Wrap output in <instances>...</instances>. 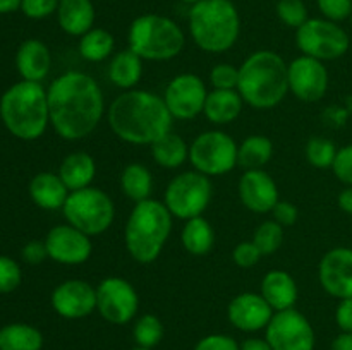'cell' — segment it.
<instances>
[{"mask_svg": "<svg viewBox=\"0 0 352 350\" xmlns=\"http://www.w3.org/2000/svg\"><path fill=\"white\" fill-rule=\"evenodd\" d=\"M50 126L65 141H81L95 132L105 115V96L98 82L81 71H67L47 89Z\"/></svg>", "mask_w": 352, "mask_h": 350, "instance_id": "obj_1", "label": "cell"}, {"mask_svg": "<svg viewBox=\"0 0 352 350\" xmlns=\"http://www.w3.org/2000/svg\"><path fill=\"white\" fill-rule=\"evenodd\" d=\"M109 126L124 143L151 146L172 132L174 117L168 112L164 96L146 89H129L110 103Z\"/></svg>", "mask_w": 352, "mask_h": 350, "instance_id": "obj_2", "label": "cell"}, {"mask_svg": "<svg viewBox=\"0 0 352 350\" xmlns=\"http://www.w3.org/2000/svg\"><path fill=\"white\" fill-rule=\"evenodd\" d=\"M289 64L272 50L253 51L239 65L237 91L254 110H272L289 93Z\"/></svg>", "mask_w": 352, "mask_h": 350, "instance_id": "obj_3", "label": "cell"}, {"mask_svg": "<svg viewBox=\"0 0 352 350\" xmlns=\"http://www.w3.org/2000/svg\"><path fill=\"white\" fill-rule=\"evenodd\" d=\"M0 120L21 141H36L50 126L47 89L41 82L17 81L0 96Z\"/></svg>", "mask_w": 352, "mask_h": 350, "instance_id": "obj_4", "label": "cell"}, {"mask_svg": "<svg viewBox=\"0 0 352 350\" xmlns=\"http://www.w3.org/2000/svg\"><path fill=\"white\" fill-rule=\"evenodd\" d=\"M174 216L158 199L136 202L127 216L124 244L129 256L140 264L158 259L172 232Z\"/></svg>", "mask_w": 352, "mask_h": 350, "instance_id": "obj_5", "label": "cell"}, {"mask_svg": "<svg viewBox=\"0 0 352 350\" xmlns=\"http://www.w3.org/2000/svg\"><path fill=\"white\" fill-rule=\"evenodd\" d=\"M189 33L199 50L223 54L239 40V10L232 0H201L189 10Z\"/></svg>", "mask_w": 352, "mask_h": 350, "instance_id": "obj_6", "label": "cell"}, {"mask_svg": "<svg viewBox=\"0 0 352 350\" xmlns=\"http://www.w3.org/2000/svg\"><path fill=\"white\" fill-rule=\"evenodd\" d=\"M186 45L184 31L174 19L162 14H141L127 31V48L143 60H172Z\"/></svg>", "mask_w": 352, "mask_h": 350, "instance_id": "obj_7", "label": "cell"}, {"mask_svg": "<svg viewBox=\"0 0 352 350\" xmlns=\"http://www.w3.org/2000/svg\"><path fill=\"white\" fill-rule=\"evenodd\" d=\"M62 213L65 223L76 226L86 235L96 237L105 233L112 226L116 220V205L105 191L89 185L69 192Z\"/></svg>", "mask_w": 352, "mask_h": 350, "instance_id": "obj_8", "label": "cell"}, {"mask_svg": "<svg viewBox=\"0 0 352 350\" xmlns=\"http://www.w3.org/2000/svg\"><path fill=\"white\" fill-rule=\"evenodd\" d=\"M213 187L210 177L196 170L182 172L168 182L164 205L174 218L191 220L201 216L210 206Z\"/></svg>", "mask_w": 352, "mask_h": 350, "instance_id": "obj_9", "label": "cell"}, {"mask_svg": "<svg viewBox=\"0 0 352 350\" xmlns=\"http://www.w3.org/2000/svg\"><path fill=\"white\" fill-rule=\"evenodd\" d=\"M296 47L301 55L316 60H337L349 51L351 38L339 23L325 17H309L296 30Z\"/></svg>", "mask_w": 352, "mask_h": 350, "instance_id": "obj_10", "label": "cell"}, {"mask_svg": "<svg viewBox=\"0 0 352 350\" xmlns=\"http://www.w3.org/2000/svg\"><path fill=\"white\" fill-rule=\"evenodd\" d=\"M237 146L232 136L223 130H206L189 146V161L199 174L220 177L237 167Z\"/></svg>", "mask_w": 352, "mask_h": 350, "instance_id": "obj_11", "label": "cell"}, {"mask_svg": "<svg viewBox=\"0 0 352 350\" xmlns=\"http://www.w3.org/2000/svg\"><path fill=\"white\" fill-rule=\"evenodd\" d=\"M140 309V295L131 281L107 277L96 285V311L110 325H127Z\"/></svg>", "mask_w": 352, "mask_h": 350, "instance_id": "obj_12", "label": "cell"}, {"mask_svg": "<svg viewBox=\"0 0 352 350\" xmlns=\"http://www.w3.org/2000/svg\"><path fill=\"white\" fill-rule=\"evenodd\" d=\"M265 338L274 350H315L316 343L309 319L294 307L275 312L265 328Z\"/></svg>", "mask_w": 352, "mask_h": 350, "instance_id": "obj_13", "label": "cell"}, {"mask_svg": "<svg viewBox=\"0 0 352 350\" xmlns=\"http://www.w3.org/2000/svg\"><path fill=\"white\" fill-rule=\"evenodd\" d=\"M206 89L205 81L198 74L182 72L170 79L164 93V102L174 120H191L203 113Z\"/></svg>", "mask_w": 352, "mask_h": 350, "instance_id": "obj_14", "label": "cell"}, {"mask_svg": "<svg viewBox=\"0 0 352 350\" xmlns=\"http://www.w3.org/2000/svg\"><path fill=\"white\" fill-rule=\"evenodd\" d=\"M289 93L305 103L320 102L329 91V69L322 60L299 55L289 64Z\"/></svg>", "mask_w": 352, "mask_h": 350, "instance_id": "obj_15", "label": "cell"}, {"mask_svg": "<svg viewBox=\"0 0 352 350\" xmlns=\"http://www.w3.org/2000/svg\"><path fill=\"white\" fill-rule=\"evenodd\" d=\"M48 259L65 266L85 264L93 254L91 237L78 230L69 223L55 225L45 237Z\"/></svg>", "mask_w": 352, "mask_h": 350, "instance_id": "obj_16", "label": "cell"}, {"mask_svg": "<svg viewBox=\"0 0 352 350\" xmlns=\"http://www.w3.org/2000/svg\"><path fill=\"white\" fill-rule=\"evenodd\" d=\"M50 304L64 319L88 318L96 311V287L79 278L64 280L52 292Z\"/></svg>", "mask_w": 352, "mask_h": 350, "instance_id": "obj_17", "label": "cell"}, {"mask_svg": "<svg viewBox=\"0 0 352 350\" xmlns=\"http://www.w3.org/2000/svg\"><path fill=\"white\" fill-rule=\"evenodd\" d=\"M318 280L323 290L332 297H352V249L333 247L323 254L318 264Z\"/></svg>", "mask_w": 352, "mask_h": 350, "instance_id": "obj_18", "label": "cell"}, {"mask_svg": "<svg viewBox=\"0 0 352 350\" xmlns=\"http://www.w3.org/2000/svg\"><path fill=\"white\" fill-rule=\"evenodd\" d=\"M237 192L244 208L258 215L272 213L275 205L280 201L277 182L263 168L244 172L237 184Z\"/></svg>", "mask_w": 352, "mask_h": 350, "instance_id": "obj_19", "label": "cell"}, {"mask_svg": "<svg viewBox=\"0 0 352 350\" xmlns=\"http://www.w3.org/2000/svg\"><path fill=\"white\" fill-rule=\"evenodd\" d=\"M275 311L263 295L256 292H243L236 295L227 305V318L239 331L254 333L265 329L274 318Z\"/></svg>", "mask_w": 352, "mask_h": 350, "instance_id": "obj_20", "label": "cell"}, {"mask_svg": "<svg viewBox=\"0 0 352 350\" xmlns=\"http://www.w3.org/2000/svg\"><path fill=\"white\" fill-rule=\"evenodd\" d=\"M16 69L23 81L41 82L50 74V48L36 38L24 40L16 51Z\"/></svg>", "mask_w": 352, "mask_h": 350, "instance_id": "obj_21", "label": "cell"}, {"mask_svg": "<svg viewBox=\"0 0 352 350\" xmlns=\"http://www.w3.org/2000/svg\"><path fill=\"white\" fill-rule=\"evenodd\" d=\"M30 198L38 208L45 211H55L64 208L69 198V189L60 178V175L54 172H40L34 175L28 185Z\"/></svg>", "mask_w": 352, "mask_h": 350, "instance_id": "obj_22", "label": "cell"}, {"mask_svg": "<svg viewBox=\"0 0 352 350\" xmlns=\"http://www.w3.org/2000/svg\"><path fill=\"white\" fill-rule=\"evenodd\" d=\"M260 294L270 304L275 312L292 309L298 302V283L284 270H272L263 277L260 285Z\"/></svg>", "mask_w": 352, "mask_h": 350, "instance_id": "obj_23", "label": "cell"}, {"mask_svg": "<svg viewBox=\"0 0 352 350\" xmlns=\"http://www.w3.org/2000/svg\"><path fill=\"white\" fill-rule=\"evenodd\" d=\"M95 5L93 0H60L57 9V23L69 36L81 38L95 27Z\"/></svg>", "mask_w": 352, "mask_h": 350, "instance_id": "obj_24", "label": "cell"}, {"mask_svg": "<svg viewBox=\"0 0 352 350\" xmlns=\"http://www.w3.org/2000/svg\"><path fill=\"white\" fill-rule=\"evenodd\" d=\"M243 106L244 100L237 89H212L206 96L203 115L213 126H227L237 120Z\"/></svg>", "mask_w": 352, "mask_h": 350, "instance_id": "obj_25", "label": "cell"}, {"mask_svg": "<svg viewBox=\"0 0 352 350\" xmlns=\"http://www.w3.org/2000/svg\"><path fill=\"white\" fill-rule=\"evenodd\" d=\"M57 174L60 175L69 191H79L89 187L95 180L96 161L86 151H74L62 160Z\"/></svg>", "mask_w": 352, "mask_h": 350, "instance_id": "obj_26", "label": "cell"}, {"mask_svg": "<svg viewBox=\"0 0 352 350\" xmlns=\"http://www.w3.org/2000/svg\"><path fill=\"white\" fill-rule=\"evenodd\" d=\"M143 58L126 48L110 57L109 62V79L116 88L122 91L136 89L143 75Z\"/></svg>", "mask_w": 352, "mask_h": 350, "instance_id": "obj_27", "label": "cell"}, {"mask_svg": "<svg viewBox=\"0 0 352 350\" xmlns=\"http://www.w3.org/2000/svg\"><path fill=\"white\" fill-rule=\"evenodd\" d=\"M182 247L192 256H205L215 246V230L203 216L186 220L181 232Z\"/></svg>", "mask_w": 352, "mask_h": 350, "instance_id": "obj_28", "label": "cell"}, {"mask_svg": "<svg viewBox=\"0 0 352 350\" xmlns=\"http://www.w3.org/2000/svg\"><path fill=\"white\" fill-rule=\"evenodd\" d=\"M150 150L155 163L162 168H168V170L182 167L186 161H189L188 143L175 132H168L155 141Z\"/></svg>", "mask_w": 352, "mask_h": 350, "instance_id": "obj_29", "label": "cell"}, {"mask_svg": "<svg viewBox=\"0 0 352 350\" xmlns=\"http://www.w3.org/2000/svg\"><path fill=\"white\" fill-rule=\"evenodd\" d=\"M43 335L28 323H9L0 328V350H41Z\"/></svg>", "mask_w": 352, "mask_h": 350, "instance_id": "obj_30", "label": "cell"}, {"mask_svg": "<svg viewBox=\"0 0 352 350\" xmlns=\"http://www.w3.org/2000/svg\"><path fill=\"white\" fill-rule=\"evenodd\" d=\"M120 189L124 196L136 205V202L150 199L153 191V175L150 168L143 163H129L124 167L120 174Z\"/></svg>", "mask_w": 352, "mask_h": 350, "instance_id": "obj_31", "label": "cell"}, {"mask_svg": "<svg viewBox=\"0 0 352 350\" xmlns=\"http://www.w3.org/2000/svg\"><path fill=\"white\" fill-rule=\"evenodd\" d=\"M274 156V143L270 137L253 134L237 146V165L244 170L263 168Z\"/></svg>", "mask_w": 352, "mask_h": 350, "instance_id": "obj_32", "label": "cell"}, {"mask_svg": "<svg viewBox=\"0 0 352 350\" xmlns=\"http://www.w3.org/2000/svg\"><path fill=\"white\" fill-rule=\"evenodd\" d=\"M79 54L86 62H103L116 50V38L103 27H91L79 38Z\"/></svg>", "mask_w": 352, "mask_h": 350, "instance_id": "obj_33", "label": "cell"}, {"mask_svg": "<svg viewBox=\"0 0 352 350\" xmlns=\"http://www.w3.org/2000/svg\"><path fill=\"white\" fill-rule=\"evenodd\" d=\"M164 323L155 314H143L136 319L133 326V336L138 347L153 349L164 340Z\"/></svg>", "mask_w": 352, "mask_h": 350, "instance_id": "obj_34", "label": "cell"}, {"mask_svg": "<svg viewBox=\"0 0 352 350\" xmlns=\"http://www.w3.org/2000/svg\"><path fill=\"white\" fill-rule=\"evenodd\" d=\"M284 226L278 225L275 220H267L256 226L253 233V242L260 249L261 256H270L280 249L284 244Z\"/></svg>", "mask_w": 352, "mask_h": 350, "instance_id": "obj_35", "label": "cell"}, {"mask_svg": "<svg viewBox=\"0 0 352 350\" xmlns=\"http://www.w3.org/2000/svg\"><path fill=\"white\" fill-rule=\"evenodd\" d=\"M337 151L339 148L336 146L332 139H327V137H311V139L306 143V160L311 167L320 168V170H325V168H332L333 161H336Z\"/></svg>", "mask_w": 352, "mask_h": 350, "instance_id": "obj_36", "label": "cell"}, {"mask_svg": "<svg viewBox=\"0 0 352 350\" xmlns=\"http://www.w3.org/2000/svg\"><path fill=\"white\" fill-rule=\"evenodd\" d=\"M275 10L280 23L292 30H298L309 19L305 0H278Z\"/></svg>", "mask_w": 352, "mask_h": 350, "instance_id": "obj_37", "label": "cell"}, {"mask_svg": "<svg viewBox=\"0 0 352 350\" xmlns=\"http://www.w3.org/2000/svg\"><path fill=\"white\" fill-rule=\"evenodd\" d=\"M23 281V271L19 263L10 256L0 254V294H10L17 290Z\"/></svg>", "mask_w": 352, "mask_h": 350, "instance_id": "obj_38", "label": "cell"}, {"mask_svg": "<svg viewBox=\"0 0 352 350\" xmlns=\"http://www.w3.org/2000/svg\"><path fill=\"white\" fill-rule=\"evenodd\" d=\"M210 82L213 89H237L239 82V67H234L232 64H217L210 71Z\"/></svg>", "mask_w": 352, "mask_h": 350, "instance_id": "obj_39", "label": "cell"}, {"mask_svg": "<svg viewBox=\"0 0 352 350\" xmlns=\"http://www.w3.org/2000/svg\"><path fill=\"white\" fill-rule=\"evenodd\" d=\"M316 5L322 17L333 23L340 24L352 16V0H316Z\"/></svg>", "mask_w": 352, "mask_h": 350, "instance_id": "obj_40", "label": "cell"}, {"mask_svg": "<svg viewBox=\"0 0 352 350\" xmlns=\"http://www.w3.org/2000/svg\"><path fill=\"white\" fill-rule=\"evenodd\" d=\"M58 2L60 0H23L19 10L28 19H47L52 14H57Z\"/></svg>", "mask_w": 352, "mask_h": 350, "instance_id": "obj_41", "label": "cell"}, {"mask_svg": "<svg viewBox=\"0 0 352 350\" xmlns=\"http://www.w3.org/2000/svg\"><path fill=\"white\" fill-rule=\"evenodd\" d=\"M332 172L344 185H352V143L339 148Z\"/></svg>", "mask_w": 352, "mask_h": 350, "instance_id": "obj_42", "label": "cell"}, {"mask_svg": "<svg viewBox=\"0 0 352 350\" xmlns=\"http://www.w3.org/2000/svg\"><path fill=\"white\" fill-rule=\"evenodd\" d=\"M261 253L253 240H243L232 250V261L239 268H253L261 259Z\"/></svg>", "mask_w": 352, "mask_h": 350, "instance_id": "obj_43", "label": "cell"}, {"mask_svg": "<svg viewBox=\"0 0 352 350\" xmlns=\"http://www.w3.org/2000/svg\"><path fill=\"white\" fill-rule=\"evenodd\" d=\"M195 350H241V347L232 336L222 335V333H212V335L203 336L196 343Z\"/></svg>", "mask_w": 352, "mask_h": 350, "instance_id": "obj_44", "label": "cell"}, {"mask_svg": "<svg viewBox=\"0 0 352 350\" xmlns=\"http://www.w3.org/2000/svg\"><path fill=\"white\" fill-rule=\"evenodd\" d=\"M299 218V209L298 206L292 205L291 201H278L277 205H275V208L272 209V220H275V222L278 223V225H282L285 229V226H292L296 222H298Z\"/></svg>", "mask_w": 352, "mask_h": 350, "instance_id": "obj_45", "label": "cell"}, {"mask_svg": "<svg viewBox=\"0 0 352 350\" xmlns=\"http://www.w3.org/2000/svg\"><path fill=\"white\" fill-rule=\"evenodd\" d=\"M21 257L23 261H26L28 264H41L45 259H48V250L45 240L33 239L30 242L24 244V247L21 249Z\"/></svg>", "mask_w": 352, "mask_h": 350, "instance_id": "obj_46", "label": "cell"}, {"mask_svg": "<svg viewBox=\"0 0 352 350\" xmlns=\"http://www.w3.org/2000/svg\"><path fill=\"white\" fill-rule=\"evenodd\" d=\"M336 323L340 331L352 333V297L339 301L336 309Z\"/></svg>", "mask_w": 352, "mask_h": 350, "instance_id": "obj_47", "label": "cell"}, {"mask_svg": "<svg viewBox=\"0 0 352 350\" xmlns=\"http://www.w3.org/2000/svg\"><path fill=\"white\" fill-rule=\"evenodd\" d=\"M337 205L347 215H352V185H346L342 191L339 192V198H337Z\"/></svg>", "mask_w": 352, "mask_h": 350, "instance_id": "obj_48", "label": "cell"}, {"mask_svg": "<svg viewBox=\"0 0 352 350\" xmlns=\"http://www.w3.org/2000/svg\"><path fill=\"white\" fill-rule=\"evenodd\" d=\"M330 350H352V333L340 331L339 335L333 338Z\"/></svg>", "mask_w": 352, "mask_h": 350, "instance_id": "obj_49", "label": "cell"}, {"mask_svg": "<svg viewBox=\"0 0 352 350\" xmlns=\"http://www.w3.org/2000/svg\"><path fill=\"white\" fill-rule=\"evenodd\" d=\"M241 350H274L267 338H248L241 343Z\"/></svg>", "mask_w": 352, "mask_h": 350, "instance_id": "obj_50", "label": "cell"}, {"mask_svg": "<svg viewBox=\"0 0 352 350\" xmlns=\"http://www.w3.org/2000/svg\"><path fill=\"white\" fill-rule=\"evenodd\" d=\"M21 2H23V0H0V16L19 10Z\"/></svg>", "mask_w": 352, "mask_h": 350, "instance_id": "obj_51", "label": "cell"}, {"mask_svg": "<svg viewBox=\"0 0 352 350\" xmlns=\"http://www.w3.org/2000/svg\"><path fill=\"white\" fill-rule=\"evenodd\" d=\"M182 3H188V5H195V3L201 2V0H181Z\"/></svg>", "mask_w": 352, "mask_h": 350, "instance_id": "obj_52", "label": "cell"}, {"mask_svg": "<svg viewBox=\"0 0 352 350\" xmlns=\"http://www.w3.org/2000/svg\"><path fill=\"white\" fill-rule=\"evenodd\" d=\"M133 350H151V349H144V347H134Z\"/></svg>", "mask_w": 352, "mask_h": 350, "instance_id": "obj_53", "label": "cell"}, {"mask_svg": "<svg viewBox=\"0 0 352 350\" xmlns=\"http://www.w3.org/2000/svg\"><path fill=\"white\" fill-rule=\"evenodd\" d=\"M351 26H352V16H351Z\"/></svg>", "mask_w": 352, "mask_h": 350, "instance_id": "obj_54", "label": "cell"}]
</instances>
